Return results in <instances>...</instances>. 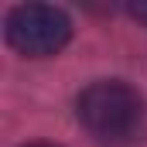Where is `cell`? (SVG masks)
Masks as SVG:
<instances>
[{"mask_svg": "<svg viewBox=\"0 0 147 147\" xmlns=\"http://www.w3.org/2000/svg\"><path fill=\"white\" fill-rule=\"evenodd\" d=\"M127 10H130V17H137L140 24H147V0H140V3H130Z\"/></svg>", "mask_w": 147, "mask_h": 147, "instance_id": "3", "label": "cell"}, {"mask_svg": "<svg viewBox=\"0 0 147 147\" xmlns=\"http://www.w3.org/2000/svg\"><path fill=\"white\" fill-rule=\"evenodd\" d=\"M75 113L96 140L127 144L144 127V96L120 79H99L79 92Z\"/></svg>", "mask_w": 147, "mask_h": 147, "instance_id": "1", "label": "cell"}, {"mask_svg": "<svg viewBox=\"0 0 147 147\" xmlns=\"http://www.w3.org/2000/svg\"><path fill=\"white\" fill-rule=\"evenodd\" d=\"M3 34L14 51L28 58H48L69 45L72 21L62 7L51 3H17L3 21Z\"/></svg>", "mask_w": 147, "mask_h": 147, "instance_id": "2", "label": "cell"}, {"mask_svg": "<svg viewBox=\"0 0 147 147\" xmlns=\"http://www.w3.org/2000/svg\"><path fill=\"white\" fill-rule=\"evenodd\" d=\"M24 147H58V144H45V140H38V144H24Z\"/></svg>", "mask_w": 147, "mask_h": 147, "instance_id": "4", "label": "cell"}]
</instances>
